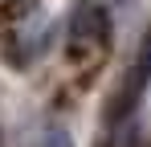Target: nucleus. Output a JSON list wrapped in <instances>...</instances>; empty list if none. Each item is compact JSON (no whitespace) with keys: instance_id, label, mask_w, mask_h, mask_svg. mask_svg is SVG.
Returning a JSON list of instances; mask_svg holds the SVG:
<instances>
[{"instance_id":"1","label":"nucleus","mask_w":151,"mask_h":147,"mask_svg":"<svg viewBox=\"0 0 151 147\" xmlns=\"http://www.w3.org/2000/svg\"><path fill=\"white\" fill-rule=\"evenodd\" d=\"M110 41V12H106V4L98 0H74V8H70V21H65V49H70V57H94L102 53Z\"/></svg>"},{"instance_id":"2","label":"nucleus","mask_w":151,"mask_h":147,"mask_svg":"<svg viewBox=\"0 0 151 147\" xmlns=\"http://www.w3.org/2000/svg\"><path fill=\"white\" fill-rule=\"evenodd\" d=\"M41 147H78V143H74V135H70L65 127H49V131L41 135Z\"/></svg>"}]
</instances>
